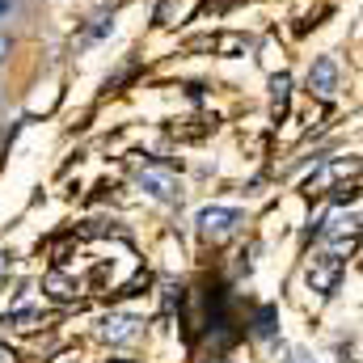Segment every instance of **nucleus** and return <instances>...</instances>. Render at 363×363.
<instances>
[{"label":"nucleus","mask_w":363,"mask_h":363,"mask_svg":"<svg viewBox=\"0 0 363 363\" xmlns=\"http://www.w3.org/2000/svg\"><path fill=\"white\" fill-rule=\"evenodd\" d=\"M245 224V216H241V207H203L199 211V233H203V241H211V245H220V241H228L237 228Z\"/></svg>","instance_id":"obj_1"},{"label":"nucleus","mask_w":363,"mask_h":363,"mask_svg":"<svg viewBox=\"0 0 363 363\" xmlns=\"http://www.w3.org/2000/svg\"><path fill=\"white\" fill-rule=\"evenodd\" d=\"M342 271H347L342 254L325 250V254H317V258L308 262V287H313V291H321V296H334V291H338V279H342Z\"/></svg>","instance_id":"obj_2"},{"label":"nucleus","mask_w":363,"mask_h":363,"mask_svg":"<svg viewBox=\"0 0 363 363\" xmlns=\"http://www.w3.org/2000/svg\"><path fill=\"white\" fill-rule=\"evenodd\" d=\"M355 233H359V211H330L325 224H321V237L334 245V254H347L355 245Z\"/></svg>","instance_id":"obj_3"},{"label":"nucleus","mask_w":363,"mask_h":363,"mask_svg":"<svg viewBox=\"0 0 363 363\" xmlns=\"http://www.w3.org/2000/svg\"><path fill=\"white\" fill-rule=\"evenodd\" d=\"M140 190H148L152 199H178L182 194V178L178 169H169V165H144L140 169Z\"/></svg>","instance_id":"obj_4"},{"label":"nucleus","mask_w":363,"mask_h":363,"mask_svg":"<svg viewBox=\"0 0 363 363\" xmlns=\"http://www.w3.org/2000/svg\"><path fill=\"white\" fill-rule=\"evenodd\" d=\"M308 93H317L321 101H330L338 93V60L334 55H321L313 68H308Z\"/></svg>","instance_id":"obj_5"},{"label":"nucleus","mask_w":363,"mask_h":363,"mask_svg":"<svg viewBox=\"0 0 363 363\" xmlns=\"http://www.w3.org/2000/svg\"><path fill=\"white\" fill-rule=\"evenodd\" d=\"M106 342H131L135 334H140V325L131 321V317H106L101 321V330H97Z\"/></svg>","instance_id":"obj_6"},{"label":"nucleus","mask_w":363,"mask_h":363,"mask_svg":"<svg viewBox=\"0 0 363 363\" xmlns=\"http://www.w3.org/2000/svg\"><path fill=\"white\" fill-rule=\"evenodd\" d=\"M43 287H47V296H51V300H60V304H72V300H77V291H81V287H77L64 271H51L47 279H43Z\"/></svg>","instance_id":"obj_7"},{"label":"nucleus","mask_w":363,"mask_h":363,"mask_svg":"<svg viewBox=\"0 0 363 363\" xmlns=\"http://www.w3.org/2000/svg\"><path fill=\"white\" fill-rule=\"evenodd\" d=\"M271 114H274V123H283V114H287V97H291V77L287 72H279L271 81Z\"/></svg>","instance_id":"obj_8"},{"label":"nucleus","mask_w":363,"mask_h":363,"mask_svg":"<svg viewBox=\"0 0 363 363\" xmlns=\"http://www.w3.org/2000/svg\"><path fill=\"white\" fill-rule=\"evenodd\" d=\"M211 51H220V55H245L250 38L245 34H220V38H211Z\"/></svg>","instance_id":"obj_9"},{"label":"nucleus","mask_w":363,"mask_h":363,"mask_svg":"<svg viewBox=\"0 0 363 363\" xmlns=\"http://www.w3.org/2000/svg\"><path fill=\"white\" fill-rule=\"evenodd\" d=\"M274 321H279V317H274V308H258V317H254V334H258V338H271Z\"/></svg>","instance_id":"obj_10"},{"label":"nucleus","mask_w":363,"mask_h":363,"mask_svg":"<svg viewBox=\"0 0 363 363\" xmlns=\"http://www.w3.org/2000/svg\"><path fill=\"white\" fill-rule=\"evenodd\" d=\"M9 321H13L17 330H34V325H38V308H17Z\"/></svg>","instance_id":"obj_11"},{"label":"nucleus","mask_w":363,"mask_h":363,"mask_svg":"<svg viewBox=\"0 0 363 363\" xmlns=\"http://www.w3.org/2000/svg\"><path fill=\"white\" fill-rule=\"evenodd\" d=\"M13 262H17V258H13V250H0V279L13 271Z\"/></svg>","instance_id":"obj_12"},{"label":"nucleus","mask_w":363,"mask_h":363,"mask_svg":"<svg viewBox=\"0 0 363 363\" xmlns=\"http://www.w3.org/2000/svg\"><path fill=\"white\" fill-rule=\"evenodd\" d=\"M9 51H13V43H9V34H0V64L9 60Z\"/></svg>","instance_id":"obj_13"},{"label":"nucleus","mask_w":363,"mask_h":363,"mask_svg":"<svg viewBox=\"0 0 363 363\" xmlns=\"http://www.w3.org/2000/svg\"><path fill=\"white\" fill-rule=\"evenodd\" d=\"M0 363H17V351L13 347H0Z\"/></svg>","instance_id":"obj_14"},{"label":"nucleus","mask_w":363,"mask_h":363,"mask_svg":"<svg viewBox=\"0 0 363 363\" xmlns=\"http://www.w3.org/2000/svg\"><path fill=\"white\" fill-rule=\"evenodd\" d=\"M287 363H317V359H308L304 351H291V355H287Z\"/></svg>","instance_id":"obj_15"},{"label":"nucleus","mask_w":363,"mask_h":363,"mask_svg":"<svg viewBox=\"0 0 363 363\" xmlns=\"http://www.w3.org/2000/svg\"><path fill=\"white\" fill-rule=\"evenodd\" d=\"M9 4H13V0H0V17H4V13H9Z\"/></svg>","instance_id":"obj_16"}]
</instances>
